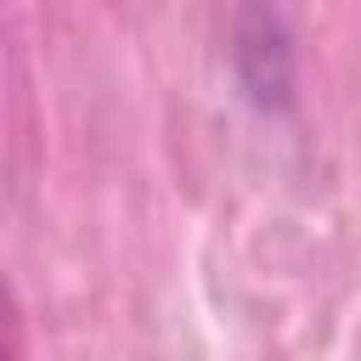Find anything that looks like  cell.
Instances as JSON below:
<instances>
[{"label":"cell","instance_id":"obj_1","mask_svg":"<svg viewBox=\"0 0 361 361\" xmlns=\"http://www.w3.org/2000/svg\"><path fill=\"white\" fill-rule=\"evenodd\" d=\"M17 350H23V338H17V305H11L6 276H0V355H17Z\"/></svg>","mask_w":361,"mask_h":361}]
</instances>
